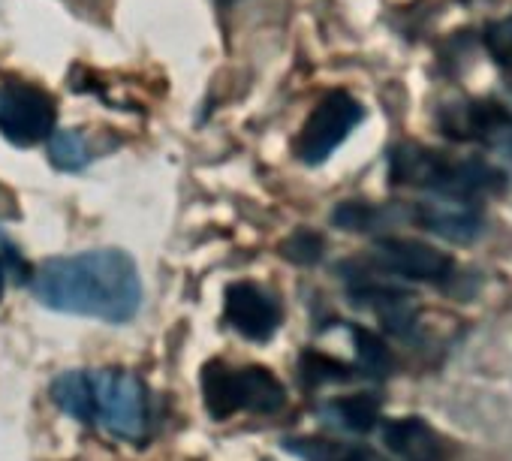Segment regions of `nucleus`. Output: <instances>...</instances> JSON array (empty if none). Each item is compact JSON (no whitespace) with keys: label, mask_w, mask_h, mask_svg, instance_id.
I'll return each mask as SVG.
<instances>
[{"label":"nucleus","mask_w":512,"mask_h":461,"mask_svg":"<svg viewBox=\"0 0 512 461\" xmlns=\"http://www.w3.org/2000/svg\"><path fill=\"white\" fill-rule=\"evenodd\" d=\"M34 296L61 314L130 323L142 305V281L130 254L118 248L46 260L31 278Z\"/></svg>","instance_id":"f257e3e1"},{"label":"nucleus","mask_w":512,"mask_h":461,"mask_svg":"<svg viewBox=\"0 0 512 461\" xmlns=\"http://www.w3.org/2000/svg\"><path fill=\"white\" fill-rule=\"evenodd\" d=\"M52 401L85 425H103L112 437L139 443L148 434V392L124 368L64 371L52 383Z\"/></svg>","instance_id":"f03ea898"},{"label":"nucleus","mask_w":512,"mask_h":461,"mask_svg":"<svg viewBox=\"0 0 512 461\" xmlns=\"http://www.w3.org/2000/svg\"><path fill=\"white\" fill-rule=\"evenodd\" d=\"M202 401L211 419L226 422L235 413H278L287 404V389L266 365L232 368L223 359L202 365Z\"/></svg>","instance_id":"7ed1b4c3"},{"label":"nucleus","mask_w":512,"mask_h":461,"mask_svg":"<svg viewBox=\"0 0 512 461\" xmlns=\"http://www.w3.org/2000/svg\"><path fill=\"white\" fill-rule=\"evenodd\" d=\"M392 181L428 187V190H437L440 196L470 199L476 193L494 190L500 184V175L479 160L452 163L449 157L437 151L404 145V148H395L392 154Z\"/></svg>","instance_id":"20e7f679"},{"label":"nucleus","mask_w":512,"mask_h":461,"mask_svg":"<svg viewBox=\"0 0 512 461\" xmlns=\"http://www.w3.org/2000/svg\"><path fill=\"white\" fill-rule=\"evenodd\" d=\"M58 103L34 82L7 79L0 82V133L13 145H37L55 133Z\"/></svg>","instance_id":"39448f33"},{"label":"nucleus","mask_w":512,"mask_h":461,"mask_svg":"<svg viewBox=\"0 0 512 461\" xmlns=\"http://www.w3.org/2000/svg\"><path fill=\"white\" fill-rule=\"evenodd\" d=\"M362 115L365 112H362L359 100H353L347 91L326 94L296 139V157L308 166L326 163L335 154V148L353 133V127L362 121Z\"/></svg>","instance_id":"423d86ee"},{"label":"nucleus","mask_w":512,"mask_h":461,"mask_svg":"<svg viewBox=\"0 0 512 461\" xmlns=\"http://www.w3.org/2000/svg\"><path fill=\"white\" fill-rule=\"evenodd\" d=\"M223 317L226 323L247 341L266 344L281 329V305L278 299L253 281H235L223 293Z\"/></svg>","instance_id":"0eeeda50"},{"label":"nucleus","mask_w":512,"mask_h":461,"mask_svg":"<svg viewBox=\"0 0 512 461\" xmlns=\"http://www.w3.org/2000/svg\"><path fill=\"white\" fill-rule=\"evenodd\" d=\"M374 260L401 278L410 281H428V284H440L452 275L455 263L452 257H446L443 251L413 242V239H383L374 248Z\"/></svg>","instance_id":"6e6552de"},{"label":"nucleus","mask_w":512,"mask_h":461,"mask_svg":"<svg viewBox=\"0 0 512 461\" xmlns=\"http://www.w3.org/2000/svg\"><path fill=\"white\" fill-rule=\"evenodd\" d=\"M383 443L398 461H449L452 443L422 416H401L383 425Z\"/></svg>","instance_id":"1a4fd4ad"},{"label":"nucleus","mask_w":512,"mask_h":461,"mask_svg":"<svg viewBox=\"0 0 512 461\" xmlns=\"http://www.w3.org/2000/svg\"><path fill=\"white\" fill-rule=\"evenodd\" d=\"M416 220L446 242H476L482 236V214L458 196H440L416 208Z\"/></svg>","instance_id":"9d476101"},{"label":"nucleus","mask_w":512,"mask_h":461,"mask_svg":"<svg viewBox=\"0 0 512 461\" xmlns=\"http://www.w3.org/2000/svg\"><path fill=\"white\" fill-rule=\"evenodd\" d=\"M353 296L359 302H365L368 308H374L389 332H395V335H410L413 332V326H416L413 296H407L401 290H392V287H362Z\"/></svg>","instance_id":"9b49d317"},{"label":"nucleus","mask_w":512,"mask_h":461,"mask_svg":"<svg viewBox=\"0 0 512 461\" xmlns=\"http://www.w3.org/2000/svg\"><path fill=\"white\" fill-rule=\"evenodd\" d=\"M284 449L299 461H386L380 452L329 437H287Z\"/></svg>","instance_id":"f8f14e48"},{"label":"nucleus","mask_w":512,"mask_h":461,"mask_svg":"<svg viewBox=\"0 0 512 461\" xmlns=\"http://www.w3.org/2000/svg\"><path fill=\"white\" fill-rule=\"evenodd\" d=\"M326 422L353 431V434H368L377 419H380V398L374 392H356V395H344L335 398L323 407Z\"/></svg>","instance_id":"ddd939ff"},{"label":"nucleus","mask_w":512,"mask_h":461,"mask_svg":"<svg viewBox=\"0 0 512 461\" xmlns=\"http://www.w3.org/2000/svg\"><path fill=\"white\" fill-rule=\"evenodd\" d=\"M299 377L305 386H326V383H350L356 377V368L335 359V356H326L320 350H305L302 359H299Z\"/></svg>","instance_id":"4468645a"},{"label":"nucleus","mask_w":512,"mask_h":461,"mask_svg":"<svg viewBox=\"0 0 512 461\" xmlns=\"http://www.w3.org/2000/svg\"><path fill=\"white\" fill-rule=\"evenodd\" d=\"M49 160L61 172H79L91 163L88 142L79 130H58L49 136Z\"/></svg>","instance_id":"2eb2a0df"},{"label":"nucleus","mask_w":512,"mask_h":461,"mask_svg":"<svg viewBox=\"0 0 512 461\" xmlns=\"http://www.w3.org/2000/svg\"><path fill=\"white\" fill-rule=\"evenodd\" d=\"M353 344H356V356H359V368L365 374H374V377H383L392 371L395 359L389 353V347L383 344V338H377L374 332L362 329V326H353Z\"/></svg>","instance_id":"dca6fc26"},{"label":"nucleus","mask_w":512,"mask_h":461,"mask_svg":"<svg viewBox=\"0 0 512 461\" xmlns=\"http://www.w3.org/2000/svg\"><path fill=\"white\" fill-rule=\"evenodd\" d=\"M383 217H386V211H377L365 202H344L332 214V220L341 229H350V233H368V229H377L383 223Z\"/></svg>","instance_id":"f3484780"},{"label":"nucleus","mask_w":512,"mask_h":461,"mask_svg":"<svg viewBox=\"0 0 512 461\" xmlns=\"http://www.w3.org/2000/svg\"><path fill=\"white\" fill-rule=\"evenodd\" d=\"M281 254L290 260V263H299V266H311L323 257V239L311 229H299L293 233L284 245H281Z\"/></svg>","instance_id":"a211bd4d"},{"label":"nucleus","mask_w":512,"mask_h":461,"mask_svg":"<svg viewBox=\"0 0 512 461\" xmlns=\"http://www.w3.org/2000/svg\"><path fill=\"white\" fill-rule=\"evenodd\" d=\"M485 43H488V52L494 55V61L503 70L512 73V19H503L497 25H488Z\"/></svg>","instance_id":"6ab92c4d"},{"label":"nucleus","mask_w":512,"mask_h":461,"mask_svg":"<svg viewBox=\"0 0 512 461\" xmlns=\"http://www.w3.org/2000/svg\"><path fill=\"white\" fill-rule=\"evenodd\" d=\"M4 275H7V269H4V263H0V293H4Z\"/></svg>","instance_id":"aec40b11"}]
</instances>
